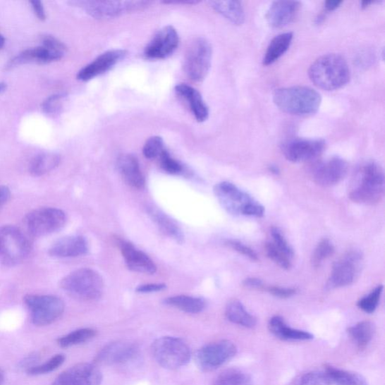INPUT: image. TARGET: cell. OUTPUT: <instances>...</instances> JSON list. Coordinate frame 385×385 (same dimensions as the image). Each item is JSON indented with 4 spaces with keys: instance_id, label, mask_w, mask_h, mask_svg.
<instances>
[{
    "instance_id": "6da1fadb",
    "label": "cell",
    "mask_w": 385,
    "mask_h": 385,
    "mask_svg": "<svg viewBox=\"0 0 385 385\" xmlns=\"http://www.w3.org/2000/svg\"><path fill=\"white\" fill-rule=\"evenodd\" d=\"M309 75L317 87L328 92L344 87L350 78L346 60L338 54H328L320 56L311 65Z\"/></svg>"
},
{
    "instance_id": "7a4b0ae2",
    "label": "cell",
    "mask_w": 385,
    "mask_h": 385,
    "mask_svg": "<svg viewBox=\"0 0 385 385\" xmlns=\"http://www.w3.org/2000/svg\"><path fill=\"white\" fill-rule=\"evenodd\" d=\"M276 106L293 116H310L319 111L322 96L312 87L293 86L276 90L274 94Z\"/></svg>"
},
{
    "instance_id": "3957f363",
    "label": "cell",
    "mask_w": 385,
    "mask_h": 385,
    "mask_svg": "<svg viewBox=\"0 0 385 385\" xmlns=\"http://www.w3.org/2000/svg\"><path fill=\"white\" fill-rule=\"evenodd\" d=\"M358 185L350 191L353 202L365 205H376L384 195V173L382 167L374 161L362 165L358 173Z\"/></svg>"
},
{
    "instance_id": "277c9868",
    "label": "cell",
    "mask_w": 385,
    "mask_h": 385,
    "mask_svg": "<svg viewBox=\"0 0 385 385\" xmlns=\"http://www.w3.org/2000/svg\"><path fill=\"white\" fill-rule=\"evenodd\" d=\"M61 288L76 299L95 300L103 294L104 283L97 271L82 268L65 276L61 281Z\"/></svg>"
},
{
    "instance_id": "5b68a950",
    "label": "cell",
    "mask_w": 385,
    "mask_h": 385,
    "mask_svg": "<svg viewBox=\"0 0 385 385\" xmlns=\"http://www.w3.org/2000/svg\"><path fill=\"white\" fill-rule=\"evenodd\" d=\"M152 352L158 365L171 370L186 366L191 358L188 344L183 339L172 336L156 339L152 344Z\"/></svg>"
},
{
    "instance_id": "8992f818",
    "label": "cell",
    "mask_w": 385,
    "mask_h": 385,
    "mask_svg": "<svg viewBox=\"0 0 385 385\" xmlns=\"http://www.w3.org/2000/svg\"><path fill=\"white\" fill-rule=\"evenodd\" d=\"M31 245L27 237L15 226H0V264L16 266L27 259Z\"/></svg>"
},
{
    "instance_id": "52a82bcc",
    "label": "cell",
    "mask_w": 385,
    "mask_h": 385,
    "mask_svg": "<svg viewBox=\"0 0 385 385\" xmlns=\"http://www.w3.org/2000/svg\"><path fill=\"white\" fill-rule=\"evenodd\" d=\"M212 48L204 38L192 41L186 51L184 68L191 80L200 82L207 76L212 64Z\"/></svg>"
},
{
    "instance_id": "ba28073f",
    "label": "cell",
    "mask_w": 385,
    "mask_h": 385,
    "mask_svg": "<svg viewBox=\"0 0 385 385\" xmlns=\"http://www.w3.org/2000/svg\"><path fill=\"white\" fill-rule=\"evenodd\" d=\"M24 301L30 312L32 323L38 326L55 322L65 310L64 302L58 297L29 294Z\"/></svg>"
},
{
    "instance_id": "9c48e42d",
    "label": "cell",
    "mask_w": 385,
    "mask_h": 385,
    "mask_svg": "<svg viewBox=\"0 0 385 385\" xmlns=\"http://www.w3.org/2000/svg\"><path fill=\"white\" fill-rule=\"evenodd\" d=\"M298 385H368L366 379L356 372L325 366L322 370L305 373Z\"/></svg>"
},
{
    "instance_id": "30bf717a",
    "label": "cell",
    "mask_w": 385,
    "mask_h": 385,
    "mask_svg": "<svg viewBox=\"0 0 385 385\" xmlns=\"http://www.w3.org/2000/svg\"><path fill=\"white\" fill-rule=\"evenodd\" d=\"M363 264V256L357 251L347 253L334 264L327 289L343 288L353 284Z\"/></svg>"
},
{
    "instance_id": "8fae6325",
    "label": "cell",
    "mask_w": 385,
    "mask_h": 385,
    "mask_svg": "<svg viewBox=\"0 0 385 385\" xmlns=\"http://www.w3.org/2000/svg\"><path fill=\"white\" fill-rule=\"evenodd\" d=\"M237 353L236 345L229 341H221L204 346L197 350L195 360L202 371L216 369L233 359Z\"/></svg>"
},
{
    "instance_id": "7c38bea8",
    "label": "cell",
    "mask_w": 385,
    "mask_h": 385,
    "mask_svg": "<svg viewBox=\"0 0 385 385\" xmlns=\"http://www.w3.org/2000/svg\"><path fill=\"white\" fill-rule=\"evenodd\" d=\"M148 1H77L73 4L95 18L108 19L130 13L149 6Z\"/></svg>"
},
{
    "instance_id": "4fadbf2b",
    "label": "cell",
    "mask_w": 385,
    "mask_h": 385,
    "mask_svg": "<svg viewBox=\"0 0 385 385\" xmlns=\"http://www.w3.org/2000/svg\"><path fill=\"white\" fill-rule=\"evenodd\" d=\"M66 221V214L62 210L44 207L29 213L25 221L32 236H43L61 230Z\"/></svg>"
},
{
    "instance_id": "5bb4252c",
    "label": "cell",
    "mask_w": 385,
    "mask_h": 385,
    "mask_svg": "<svg viewBox=\"0 0 385 385\" xmlns=\"http://www.w3.org/2000/svg\"><path fill=\"white\" fill-rule=\"evenodd\" d=\"M325 147L323 140L294 138L283 143L281 150L291 162H311L322 154Z\"/></svg>"
},
{
    "instance_id": "9a60e30c",
    "label": "cell",
    "mask_w": 385,
    "mask_h": 385,
    "mask_svg": "<svg viewBox=\"0 0 385 385\" xmlns=\"http://www.w3.org/2000/svg\"><path fill=\"white\" fill-rule=\"evenodd\" d=\"M348 164L339 157L316 163L312 169L314 182L323 187H331L341 183L348 173Z\"/></svg>"
},
{
    "instance_id": "2e32d148",
    "label": "cell",
    "mask_w": 385,
    "mask_h": 385,
    "mask_svg": "<svg viewBox=\"0 0 385 385\" xmlns=\"http://www.w3.org/2000/svg\"><path fill=\"white\" fill-rule=\"evenodd\" d=\"M214 194L222 207L233 215H245L247 208L255 200L234 184L223 182L215 185Z\"/></svg>"
},
{
    "instance_id": "e0dca14e",
    "label": "cell",
    "mask_w": 385,
    "mask_h": 385,
    "mask_svg": "<svg viewBox=\"0 0 385 385\" xmlns=\"http://www.w3.org/2000/svg\"><path fill=\"white\" fill-rule=\"evenodd\" d=\"M179 37L172 26H166L158 31L148 45L144 54L150 60H163L171 56L178 47Z\"/></svg>"
},
{
    "instance_id": "ac0fdd59",
    "label": "cell",
    "mask_w": 385,
    "mask_h": 385,
    "mask_svg": "<svg viewBox=\"0 0 385 385\" xmlns=\"http://www.w3.org/2000/svg\"><path fill=\"white\" fill-rule=\"evenodd\" d=\"M103 374L94 365L81 363L63 371L51 385H100Z\"/></svg>"
},
{
    "instance_id": "d6986e66",
    "label": "cell",
    "mask_w": 385,
    "mask_h": 385,
    "mask_svg": "<svg viewBox=\"0 0 385 385\" xmlns=\"http://www.w3.org/2000/svg\"><path fill=\"white\" fill-rule=\"evenodd\" d=\"M139 352L138 346L129 341L111 343L99 350L95 362L108 366L126 364L135 358Z\"/></svg>"
},
{
    "instance_id": "ffe728a7",
    "label": "cell",
    "mask_w": 385,
    "mask_h": 385,
    "mask_svg": "<svg viewBox=\"0 0 385 385\" xmlns=\"http://www.w3.org/2000/svg\"><path fill=\"white\" fill-rule=\"evenodd\" d=\"M128 53L126 50H110L102 54L78 72L77 78L82 82H87L92 79L103 75L114 67L116 64L126 58Z\"/></svg>"
},
{
    "instance_id": "44dd1931",
    "label": "cell",
    "mask_w": 385,
    "mask_h": 385,
    "mask_svg": "<svg viewBox=\"0 0 385 385\" xmlns=\"http://www.w3.org/2000/svg\"><path fill=\"white\" fill-rule=\"evenodd\" d=\"M118 245L124 260L130 270L149 275L156 273L157 267L148 255L129 242L120 240Z\"/></svg>"
},
{
    "instance_id": "7402d4cb",
    "label": "cell",
    "mask_w": 385,
    "mask_h": 385,
    "mask_svg": "<svg viewBox=\"0 0 385 385\" xmlns=\"http://www.w3.org/2000/svg\"><path fill=\"white\" fill-rule=\"evenodd\" d=\"M301 4L291 0H280L271 4L266 18L269 25L274 28H283L290 24L299 13Z\"/></svg>"
},
{
    "instance_id": "603a6c76",
    "label": "cell",
    "mask_w": 385,
    "mask_h": 385,
    "mask_svg": "<svg viewBox=\"0 0 385 385\" xmlns=\"http://www.w3.org/2000/svg\"><path fill=\"white\" fill-rule=\"evenodd\" d=\"M88 251L87 243L81 236L62 238L49 249V255L54 257H75L85 255Z\"/></svg>"
},
{
    "instance_id": "cb8c5ba5",
    "label": "cell",
    "mask_w": 385,
    "mask_h": 385,
    "mask_svg": "<svg viewBox=\"0 0 385 385\" xmlns=\"http://www.w3.org/2000/svg\"><path fill=\"white\" fill-rule=\"evenodd\" d=\"M117 165L124 182L134 188H145V178L137 157L132 154H123L119 157Z\"/></svg>"
},
{
    "instance_id": "d4e9b609",
    "label": "cell",
    "mask_w": 385,
    "mask_h": 385,
    "mask_svg": "<svg viewBox=\"0 0 385 385\" xmlns=\"http://www.w3.org/2000/svg\"><path fill=\"white\" fill-rule=\"evenodd\" d=\"M176 92L187 102L192 115L198 122L202 123L208 119L209 108L195 88L187 84H178L176 87Z\"/></svg>"
},
{
    "instance_id": "484cf974",
    "label": "cell",
    "mask_w": 385,
    "mask_h": 385,
    "mask_svg": "<svg viewBox=\"0 0 385 385\" xmlns=\"http://www.w3.org/2000/svg\"><path fill=\"white\" fill-rule=\"evenodd\" d=\"M63 55L64 53L49 49L42 45L22 51L9 62L8 66L13 67L28 63H47L61 60Z\"/></svg>"
},
{
    "instance_id": "4316f807",
    "label": "cell",
    "mask_w": 385,
    "mask_h": 385,
    "mask_svg": "<svg viewBox=\"0 0 385 385\" xmlns=\"http://www.w3.org/2000/svg\"><path fill=\"white\" fill-rule=\"evenodd\" d=\"M147 212H148L152 220L162 233L171 237V239L176 240L177 243H183L185 239L183 233L176 222L171 217H169L161 209L152 205L147 207Z\"/></svg>"
},
{
    "instance_id": "83f0119b",
    "label": "cell",
    "mask_w": 385,
    "mask_h": 385,
    "mask_svg": "<svg viewBox=\"0 0 385 385\" xmlns=\"http://www.w3.org/2000/svg\"><path fill=\"white\" fill-rule=\"evenodd\" d=\"M269 329L271 334L282 341H307L314 338V335L309 332L288 326L280 316H274L270 319Z\"/></svg>"
},
{
    "instance_id": "f1b7e54d",
    "label": "cell",
    "mask_w": 385,
    "mask_h": 385,
    "mask_svg": "<svg viewBox=\"0 0 385 385\" xmlns=\"http://www.w3.org/2000/svg\"><path fill=\"white\" fill-rule=\"evenodd\" d=\"M293 37V32L279 34L270 42L263 59V64L269 66L278 61L290 48Z\"/></svg>"
},
{
    "instance_id": "f546056e",
    "label": "cell",
    "mask_w": 385,
    "mask_h": 385,
    "mask_svg": "<svg viewBox=\"0 0 385 385\" xmlns=\"http://www.w3.org/2000/svg\"><path fill=\"white\" fill-rule=\"evenodd\" d=\"M212 8L236 25L243 24L245 18V11L239 1H211Z\"/></svg>"
},
{
    "instance_id": "4dcf8cb0",
    "label": "cell",
    "mask_w": 385,
    "mask_h": 385,
    "mask_svg": "<svg viewBox=\"0 0 385 385\" xmlns=\"http://www.w3.org/2000/svg\"><path fill=\"white\" fill-rule=\"evenodd\" d=\"M226 316L232 323L247 328H252L257 324L255 317L249 313L239 300H232L226 305Z\"/></svg>"
},
{
    "instance_id": "1f68e13d",
    "label": "cell",
    "mask_w": 385,
    "mask_h": 385,
    "mask_svg": "<svg viewBox=\"0 0 385 385\" xmlns=\"http://www.w3.org/2000/svg\"><path fill=\"white\" fill-rule=\"evenodd\" d=\"M164 303L181 311L198 314L206 309L207 302L200 298L180 295L166 299Z\"/></svg>"
},
{
    "instance_id": "d6a6232c",
    "label": "cell",
    "mask_w": 385,
    "mask_h": 385,
    "mask_svg": "<svg viewBox=\"0 0 385 385\" xmlns=\"http://www.w3.org/2000/svg\"><path fill=\"white\" fill-rule=\"evenodd\" d=\"M61 157L53 153L40 154L31 161L30 173L33 176H42L50 173L59 166Z\"/></svg>"
},
{
    "instance_id": "836d02e7",
    "label": "cell",
    "mask_w": 385,
    "mask_h": 385,
    "mask_svg": "<svg viewBox=\"0 0 385 385\" xmlns=\"http://www.w3.org/2000/svg\"><path fill=\"white\" fill-rule=\"evenodd\" d=\"M348 333L360 348H365L371 342L374 335L375 326L370 322H361L350 326Z\"/></svg>"
},
{
    "instance_id": "e575fe53",
    "label": "cell",
    "mask_w": 385,
    "mask_h": 385,
    "mask_svg": "<svg viewBox=\"0 0 385 385\" xmlns=\"http://www.w3.org/2000/svg\"><path fill=\"white\" fill-rule=\"evenodd\" d=\"M97 335V331L92 328H83L59 338L58 344L61 348H70L89 342Z\"/></svg>"
},
{
    "instance_id": "d590c367",
    "label": "cell",
    "mask_w": 385,
    "mask_h": 385,
    "mask_svg": "<svg viewBox=\"0 0 385 385\" xmlns=\"http://www.w3.org/2000/svg\"><path fill=\"white\" fill-rule=\"evenodd\" d=\"M251 378L247 373L237 369H226L214 380V385H249Z\"/></svg>"
},
{
    "instance_id": "8d00e7d4",
    "label": "cell",
    "mask_w": 385,
    "mask_h": 385,
    "mask_svg": "<svg viewBox=\"0 0 385 385\" xmlns=\"http://www.w3.org/2000/svg\"><path fill=\"white\" fill-rule=\"evenodd\" d=\"M335 253V248L328 239L322 240L314 249L312 256L311 264L314 268L322 266L324 260L332 257Z\"/></svg>"
},
{
    "instance_id": "74e56055",
    "label": "cell",
    "mask_w": 385,
    "mask_h": 385,
    "mask_svg": "<svg viewBox=\"0 0 385 385\" xmlns=\"http://www.w3.org/2000/svg\"><path fill=\"white\" fill-rule=\"evenodd\" d=\"M65 356L63 355H56L49 359L48 361L42 365H38L33 367L27 371V373L30 376H41L48 374V373L52 372L56 369H58L65 361Z\"/></svg>"
},
{
    "instance_id": "f35d334b",
    "label": "cell",
    "mask_w": 385,
    "mask_h": 385,
    "mask_svg": "<svg viewBox=\"0 0 385 385\" xmlns=\"http://www.w3.org/2000/svg\"><path fill=\"white\" fill-rule=\"evenodd\" d=\"M383 289V286H379L372 291L368 295L361 298L358 302L359 309L368 314L374 312L378 307Z\"/></svg>"
},
{
    "instance_id": "ab89813d",
    "label": "cell",
    "mask_w": 385,
    "mask_h": 385,
    "mask_svg": "<svg viewBox=\"0 0 385 385\" xmlns=\"http://www.w3.org/2000/svg\"><path fill=\"white\" fill-rule=\"evenodd\" d=\"M165 149L164 140L156 135L147 140L144 145L143 154L147 159L152 160L159 157Z\"/></svg>"
},
{
    "instance_id": "60d3db41",
    "label": "cell",
    "mask_w": 385,
    "mask_h": 385,
    "mask_svg": "<svg viewBox=\"0 0 385 385\" xmlns=\"http://www.w3.org/2000/svg\"><path fill=\"white\" fill-rule=\"evenodd\" d=\"M265 249L267 257L281 268L286 270L291 268V259L279 251L273 243H267Z\"/></svg>"
},
{
    "instance_id": "b9f144b4",
    "label": "cell",
    "mask_w": 385,
    "mask_h": 385,
    "mask_svg": "<svg viewBox=\"0 0 385 385\" xmlns=\"http://www.w3.org/2000/svg\"><path fill=\"white\" fill-rule=\"evenodd\" d=\"M158 159L164 171L169 174L176 175L182 173L184 171L183 166L174 159L166 149L161 153Z\"/></svg>"
},
{
    "instance_id": "7bdbcfd3",
    "label": "cell",
    "mask_w": 385,
    "mask_h": 385,
    "mask_svg": "<svg viewBox=\"0 0 385 385\" xmlns=\"http://www.w3.org/2000/svg\"><path fill=\"white\" fill-rule=\"evenodd\" d=\"M270 233L273 237L274 245L279 251L291 259L294 256L293 248L281 231L277 228H273L271 229Z\"/></svg>"
},
{
    "instance_id": "ee69618b",
    "label": "cell",
    "mask_w": 385,
    "mask_h": 385,
    "mask_svg": "<svg viewBox=\"0 0 385 385\" xmlns=\"http://www.w3.org/2000/svg\"><path fill=\"white\" fill-rule=\"evenodd\" d=\"M225 244L233 249L234 251L245 256L246 257L253 260V262H258L259 257L257 253L250 247L236 240H228Z\"/></svg>"
},
{
    "instance_id": "f6af8a7d",
    "label": "cell",
    "mask_w": 385,
    "mask_h": 385,
    "mask_svg": "<svg viewBox=\"0 0 385 385\" xmlns=\"http://www.w3.org/2000/svg\"><path fill=\"white\" fill-rule=\"evenodd\" d=\"M61 94H55L49 97L42 104L43 111L48 115H55L61 109L62 99Z\"/></svg>"
},
{
    "instance_id": "bcb514c9",
    "label": "cell",
    "mask_w": 385,
    "mask_h": 385,
    "mask_svg": "<svg viewBox=\"0 0 385 385\" xmlns=\"http://www.w3.org/2000/svg\"><path fill=\"white\" fill-rule=\"evenodd\" d=\"M42 45L44 47H47L49 49L59 51L65 54L66 48L65 44L59 41L58 39H56L51 36H47L43 37Z\"/></svg>"
},
{
    "instance_id": "7dc6e473",
    "label": "cell",
    "mask_w": 385,
    "mask_h": 385,
    "mask_svg": "<svg viewBox=\"0 0 385 385\" xmlns=\"http://www.w3.org/2000/svg\"><path fill=\"white\" fill-rule=\"evenodd\" d=\"M267 291L271 295L279 298H289L296 294L297 290L293 288H286L276 286H270Z\"/></svg>"
},
{
    "instance_id": "c3c4849f",
    "label": "cell",
    "mask_w": 385,
    "mask_h": 385,
    "mask_svg": "<svg viewBox=\"0 0 385 385\" xmlns=\"http://www.w3.org/2000/svg\"><path fill=\"white\" fill-rule=\"evenodd\" d=\"M166 288L165 284H148L140 286L137 288V291L139 293H147L158 292L164 290Z\"/></svg>"
},
{
    "instance_id": "681fc988",
    "label": "cell",
    "mask_w": 385,
    "mask_h": 385,
    "mask_svg": "<svg viewBox=\"0 0 385 385\" xmlns=\"http://www.w3.org/2000/svg\"><path fill=\"white\" fill-rule=\"evenodd\" d=\"M30 4L32 5L34 13L36 14L39 20H44L47 19V14H45V11L41 1L34 0V1H30Z\"/></svg>"
},
{
    "instance_id": "f907efd6",
    "label": "cell",
    "mask_w": 385,
    "mask_h": 385,
    "mask_svg": "<svg viewBox=\"0 0 385 385\" xmlns=\"http://www.w3.org/2000/svg\"><path fill=\"white\" fill-rule=\"evenodd\" d=\"M243 286L247 288L260 289L264 287V283L259 279L248 278L244 280Z\"/></svg>"
},
{
    "instance_id": "816d5d0a",
    "label": "cell",
    "mask_w": 385,
    "mask_h": 385,
    "mask_svg": "<svg viewBox=\"0 0 385 385\" xmlns=\"http://www.w3.org/2000/svg\"><path fill=\"white\" fill-rule=\"evenodd\" d=\"M11 197V192L8 188L0 185V208L4 207Z\"/></svg>"
},
{
    "instance_id": "f5cc1de1",
    "label": "cell",
    "mask_w": 385,
    "mask_h": 385,
    "mask_svg": "<svg viewBox=\"0 0 385 385\" xmlns=\"http://www.w3.org/2000/svg\"><path fill=\"white\" fill-rule=\"evenodd\" d=\"M343 4V1H338V0H329V1H326L324 3V7L327 11H333L337 8L339 6Z\"/></svg>"
},
{
    "instance_id": "db71d44e",
    "label": "cell",
    "mask_w": 385,
    "mask_h": 385,
    "mask_svg": "<svg viewBox=\"0 0 385 385\" xmlns=\"http://www.w3.org/2000/svg\"><path fill=\"white\" fill-rule=\"evenodd\" d=\"M5 381V372L2 368H0V385H3Z\"/></svg>"
},
{
    "instance_id": "11a10c76",
    "label": "cell",
    "mask_w": 385,
    "mask_h": 385,
    "mask_svg": "<svg viewBox=\"0 0 385 385\" xmlns=\"http://www.w3.org/2000/svg\"><path fill=\"white\" fill-rule=\"evenodd\" d=\"M5 43V37L2 35L1 33H0V50H1L4 47Z\"/></svg>"
},
{
    "instance_id": "9f6ffc18",
    "label": "cell",
    "mask_w": 385,
    "mask_h": 385,
    "mask_svg": "<svg viewBox=\"0 0 385 385\" xmlns=\"http://www.w3.org/2000/svg\"><path fill=\"white\" fill-rule=\"evenodd\" d=\"M7 88V85L4 82H0V94L5 92Z\"/></svg>"
},
{
    "instance_id": "6f0895ef",
    "label": "cell",
    "mask_w": 385,
    "mask_h": 385,
    "mask_svg": "<svg viewBox=\"0 0 385 385\" xmlns=\"http://www.w3.org/2000/svg\"><path fill=\"white\" fill-rule=\"evenodd\" d=\"M270 171L273 173H275V174H278L279 173V169L275 166H271L270 168Z\"/></svg>"
},
{
    "instance_id": "680465c9",
    "label": "cell",
    "mask_w": 385,
    "mask_h": 385,
    "mask_svg": "<svg viewBox=\"0 0 385 385\" xmlns=\"http://www.w3.org/2000/svg\"><path fill=\"white\" fill-rule=\"evenodd\" d=\"M372 4H373V1H367L366 0V1L361 2V6L362 8H366Z\"/></svg>"
}]
</instances>
